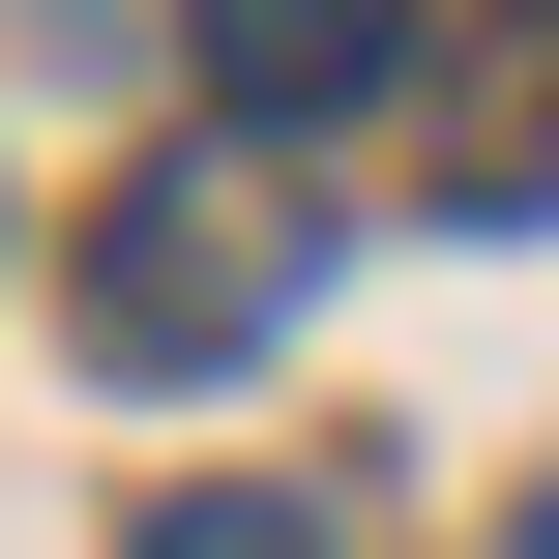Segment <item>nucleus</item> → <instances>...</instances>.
<instances>
[{
  "instance_id": "obj_1",
  "label": "nucleus",
  "mask_w": 559,
  "mask_h": 559,
  "mask_svg": "<svg viewBox=\"0 0 559 559\" xmlns=\"http://www.w3.org/2000/svg\"><path fill=\"white\" fill-rule=\"evenodd\" d=\"M295 265H324V206L206 118V147H147L118 206H88V383H236L265 324H295Z\"/></svg>"
},
{
  "instance_id": "obj_2",
  "label": "nucleus",
  "mask_w": 559,
  "mask_h": 559,
  "mask_svg": "<svg viewBox=\"0 0 559 559\" xmlns=\"http://www.w3.org/2000/svg\"><path fill=\"white\" fill-rule=\"evenodd\" d=\"M177 59H206L236 147H324V118H383V88L442 59V0H177Z\"/></svg>"
},
{
  "instance_id": "obj_3",
  "label": "nucleus",
  "mask_w": 559,
  "mask_h": 559,
  "mask_svg": "<svg viewBox=\"0 0 559 559\" xmlns=\"http://www.w3.org/2000/svg\"><path fill=\"white\" fill-rule=\"evenodd\" d=\"M118 559H354V531H324V501H265V472H206V501H147Z\"/></svg>"
},
{
  "instance_id": "obj_4",
  "label": "nucleus",
  "mask_w": 559,
  "mask_h": 559,
  "mask_svg": "<svg viewBox=\"0 0 559 559\" xmlns=\"http://www.w3.org/2000/svg\"><path fill=\"white\" fill-rule=\"evenodd\" d=\"M531 559H559V501H531Z\"/></svg>"
}]
</instances>
